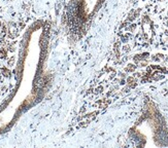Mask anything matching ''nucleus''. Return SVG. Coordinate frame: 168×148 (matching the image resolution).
<instances>
[{
  "label": "nucleus",
  "instance_id": "f257e3e1",
  "mask_svg": "<svg viewBox=\"0 0 168 148\" xmlns=\"http://www.w3.org/2000/svg\"><path fill=\"white\" fill-rule=\"evenodd\" d=\"M135 68H136V66H134V65H132V64H130V65H128V67L126 68V70L129 71V72H132V71L135 70Z\"/></svg>",
  "mask_w": 168,
  "mask_h": 148
},
{
  "label": "nucleus",
  "instance_id": "f03ea898",
  "mask_svg": "<svg viewBox=\"0 0 168 148\" xmlns=\"http://www.w3.org/2000/svg\"><path fill=\"white\" fill-rule=\"evenodd\" d=\"M166 34H167V35H168V31H166Z\"/></svg>",
  "mask_w": 168,
  "mask_h": 148
},
{
  "label": "nucleus",
  "instance_id": "7ed1b4c3",
  "mask_svg": "<svg viewBox=\"0 0 168 148\" xmlns=\"http://www.w3.org/2000/svg\"><path fill=\"white\" fill-rule=\"evenodd\" d=\"M166 25H167V27H168V22H167V23H166Z\"/></svg>",
  "mask_w": 168,
  "mask_h": 148
}]
</instances>
